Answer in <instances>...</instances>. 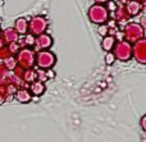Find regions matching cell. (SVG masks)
I'll list each match as a JSON object with an SVG mask.
<instances>
[{
	"instance_id": "cell-25",
	"label": "cell",
	"mask_w": 146,
	"mask_h": 142,
	"mask_svg": "<svg viewBox=\"0 0 146 142\" xmlns=\"http://www.w3.org/2000/svg\"><path fill=\"white\" fill-rule=\"evenodd\" d=\"M45 74H46V77H48V79H50V78H54L55 77V72L53 71L51 68H49V69H46L45 71Z\"/></svg>"
},
{
	"instance_id": "cell-23",
	"label": "cell",
	"mask_w": 146,
	"mask_h": 142,
	"mask_svg": "<svg viewBox=\"0 0 146 142\" xmlns=\"http://www.w3.org/2000/svg\"><path fill=\"white\" fill-rule=\"evenodd\" d=\"M9 56H10V53H9L8 46H3V48H0V59H1V60L9 58Z\"/></svg>"
},
{
	"instance_id": "cell-13",
	"label": "cell",
	"mask_w": 146,
	"mask_h": 142,
	"mask_svg": "<svg viewBox=\"0 0 146 142\" xmlns=\"http://www.w3.org/2000/svg\"><path fill=\"white\" fill-rule=\"evenodd\" d=\"M15 99H17L19 102L26 104V102H30L31 100H32V95L30 94L28 90L21 89V90H18V91H15Z\"/></svg>"
},
{
	"instance_id": "cell-6",
	"label": "cell",
	"mask_w": 146,
	"mask_h": 142,
	"mask_svg": "<svg viewBox=\"0 0 146 142\" xmlns=\"http://www.w3.org/2000/svg\"><path fill=\"white\" fill-rule=\"evenodd\" d=\"M46 28H48V20L42 15L32 17L31 20L28 22V33H31L33 36L44 33L46 31Z\"/></svg>"
},
{
	"instance_id": "cell-18",
	"label": "cell",
	"mask_w": 146,
	"mask_h": 142,
	"mask_svg": "<svg viewBox=\"0 0 146 142\" xmlns=\"http://www.w3.org/2000/svg\"><path fill=\"white\" fill-rule=\"evenodd\" d=\"M35 44V36L31 35V33H26L25 40H23V45L25 46H33Z\"/></svg>"
},
{
	"instance_id": "cell-28",
	"label": "cell",
	"mask_w": 146,
	"mask_h": 142,
	"mask_svg": "<svg viewBox=\"0 0 146 142\" xmlns=\"http://www.w3.org/2000/svg\"><path fill=\"white\" fill-rule=\"evenodd\" d=\"M145 118H146V117L144 115V117H142V119H141V128H142L144 131L146 129V125H145Z\"/></svg>"
},
{
	"instance_id": "cell-10",
	"label": "cell",
	"mask_w": 146,
	"mask_h": 142,
	"mask_svg": "<svg viewBox=\"0 0 146 142\" xmlns=\"http://www.w3.org/2000/svg\"><path fill=\"white\" fill-rule=\"evenodd\" d=\"M124 7H126V10L129 14V17H135V15L140 14V12L144 9V3H140L137 0H129Z\"/></svg>"
},
{
	"instance_id": "cell-7",
	"label": "cell",
	"mask_w": 146,
	"mask_h": 142,
	"mask_svg": "<svg viewBox=\"0 0 146 142\" xmlns=\"http://www.w3.org/2000/svg\"><path fill=\"white\" fill-rule=\"evenodd\" d=\"M132 56L139 61L140 64L146 63V40L145 37L140 38L139 41L133 44L132 46Z\"/></svg>"
},
{
	"instance_id": "cell-5",
	"label": "cell",
	"mask_w": 146,
	"mask_h": 142,
	"mask_svg": "<svg viewBox=\"0 0 146 142\" xmlns=\"http://www.w3.org/2000/svg\"><path fill=\"white\" fill-rule=\"evenodd\" d=\"M56 58L51 51L41 50L35 55V63L37 64L38 68L41 69H49L55 64Z\"/></svg>"
},
{
	"instance_id": "cell-2",
	"label": "cell",
	"mask_w": 146,
	"mask_h": 142,
	"mask_svg": "<svg viewBox=\"0 0 146 142\" xmlns=\"http://www.w3.org/2000/svg\"><path fill=\"white\" fill-rule=\"evenodd\" d=\"M88 18L95 24H104L109 19V13L103 4H94L88 9Z\"/></svg>"
},
{
	"instance_id": "cell-21",
	"label": "cell",
	"mask_w": 146,
	"mask_h": 142,
	"mask_svg": "<svg viewBox=\"0 0 146 142\" xmlns=\"http://www.w3.org/2000/svg\"><path fill=\"white\" fill-rule=\"evenodd\" d=\"M36 76H37V81L42 82V83L48 81V77H46L45 71H44V69H38V71H36Z\"/></svg>"
},
{
	"instance_id": "cell-3",
	"label": "cell",
	"mask_w": 146,
	"mask_h": 142,
	"mask_svg": "<svg viewBox=\"0 0 146 142\" xmlns=\"http://www.w3.org/2000/svg\"><path fill=\"white\" fill-rule=\"evenodd\" d=\"M35 51L31 50L28 48H23L21 49L17 53V65L21 67L22 69H30L33 67L35 64Z\"/></svg>"
},
{
	"instance_id": "cell-27",
	"label": "cell",
	"mask_w": 146,
	"mask_h": 142,
	"mask_svg": "<svg viewBox=\"0 0 146 142\" xmlns=\"http://www.w3.org/2000/svg\"><path fill=\"white\" fill-rule=\"evenodd\" d=\"M140 26H141L142 28L146 27V24H145V14H142V17H141V24H140Z\"/></svg>"
},
{
	"instance_id": "cell-31",
	"label": "cell",
	"mask_w": 146,
	"mask_h": 142,
	"mask_svg": "<svg viewBox=\"0 0 146 142\" xmlns=\"http://www.w3.org/2000/svg\"><path fill=\"white\" fill-rule=\"evenodd\" d=\"M137 1H140V3H145V0H137Z\"/></svg>"
},
{
	"instance_id": "cell-17",
	"label": "cell",
	"mask_w": 146,
	"mask_h": 142,
	"mask_svg": "<svg viewBox=\"0 0 146 142\" xmlns=\"http://www.w3.org/2000/svg\"><path fill=\"white\" fill-rule=\"evenodd\" d=\"M3 63H4V67L8 69V71H13V69L17 67V60H15V58L13 55H10L9 58L4 59Z\"/></svg>"
},
{
	"instance_id": "cell-11",
	"label": "cell",
	"mask_w": 146,
	"mask_h": 142,
	"mask_svg": "<svg viewBox=\"0 0 146 142\" xmlns=\"http://www.w3.org/2000/svg\"><path fill=\"white\" fill-rule=\"evenodd\" d=\"M129 18L131 17H129V14L127 13L124 5H118L117 9L113 12V19L115 20L117 23H124L126 20H128Z\"/></svg>"
},
{
	"instance_id": "cell-20",
	"label": "cell",
	"mask_w": 146,
	"mask_h": 142,
	"mask_svg": "<svg viewBox=\"0 0 146 142\" xmlns=\"http://www.w3.org/2000/svg\"><path fill=\"white\" fill-rule=\"evenodd\" d=\"M8 49H9L10 55H14V54H17L18 51L21 50V45L18 42H12L8 45Z\"/></svg>"
},
{
	"instance_id": "cell-29",
	"label": "cell",
	"mask_w": 146,
	"mask_h": 142,
	"mask_svg": "<svg viewBox=\"0 0 146 142\" xmlns=\"http://www.w3.org/2000/svg\"><path fill=\"white\" fill-rule=\"evenodd\" d=\"M94 1H95L96 4H103V5H104L106 1H109V0H94Z\"/></svg>"
},
{
	"instance_id": "cell-24",
	"label": "cell",
	"mask_w": 146,
	"mask_h": 142,
	"mask_svg": "<svg viewBox=\"0 0 146 142\" xmlns=\"http://www.w3.org/2000/svg\"><path fill=\"white\" fill-rule=\"evenodd\" d=\"M114 61H115V56H114V54L111 53V51H109L105 55V63L108 64V65H111Z\"/></svg>"
},
{
	"instance_id": "cell-9",
	"label": "cell",
	"mask_w": 146,
	"mask_h": 142,
	"mask_svg": "<svg viewBox=\"0 0 146 142\" xmlns=\"http://www.w3.org/2000/svg\"><path fill=\"white\" fill-rule=\"evenodd\" d=\"M0 37L3 38L5 45H9L12 42H17L18 38H19V35H18L17 31L13 27H9V28H5L3 32H0Z\"/></svg>"
},
{
	"instance_id": "cell-12",
	"label": "cell",
	"mask_w": 146,
	"mask_h": 142,
	"mask_svg": "<svg viewBox=\"0 0 146 142\" xmlns=\"http://www.w3.org/2000/svg\"><path fill=\"white\" fill-rule=\"evenodd\" d=\"M13 28L17 31L18 35H22V36L26 35V33L28 32V20L26 19V18H23V17L18 18V19L15 20L14 27Z\"/></svg>"
},
{
	"instance_id": "cell-16",
	"label": "cell",
	"mask_w": 146,
	"mask_h": 142,
	"mask_svg": "<svg viewBox=\"0 0 146 142\" xmlns=\"http://www.w3.org/2000/svg\"><path fill=\"white\" fill-rule=\"evenodd\" d=\"M22 79L27 83H32L33 81H37V76H36V71L33 69H25L23 72V76H22Z\"/></svg>"
},
{
	"instance_id": "cell-22",
	"label": "cell",
	"mask_w": 146,
	"mask_h": 142,
	"mask_svg": "<svg viewBox=\"0 0 146 142\" xmlns=\"http://www.w3.org/2000/svg\"><path fill=\"white\" fill-rule=\"evenodd\" d=\"M98 32H99V35H101L104 37V36H106V35H109V28H108V26L104 23V24H99V27H98Z\"/></svg>"
},
{
	"instance_id": "cell-30",
	"label": "cell",
	"mask_w": 146,
	"mask_h": 142,
	"mask_svg": "<svg viewBox=\"0 0 146 142\" xmlns=\"http://www.w3.org/2000/svg\"><path fill=\"white\" fill-rule=\"evenodd\" d=\"M5 101V99H4V96L3 95H0V104H3V102Z\"/></svg>"
},
{
	"instance_id": "cell-4",
	"label": "cell",
	"mask_w": 146,
	"mask_h": 142,
	"mask_svg": "<svg viewBox=\"0 0 146 142\" xmlns=\"http://www.w3.org/2000/svg\"><path fill=\"white\" fill-rule=\"evenodd\" d=\"M114 56L115 59H119L122 61H127L132 58V45L127 41L122 40V41H118L115 42L114 45Z\"/></svg>"
},
{
	"instance_id": "cell-19",
	"label": "cell",
	"mask_w": 146,
	"mask_h": 142,
	"mask_svg": "<svg viewBox=\"0 0 146 142\" xmlns=\"http://www.w3.org/2000/svg\"><path fill=\"white\" fill-rule=\"evenodd\" d=\"M104 7H105V9L108 10V13H113L114 10L117 9L118 4H117V3L114 1V0H109V1H106V3H105V5H104Z\"/></svg>"
},
{
	"instance_id": "cell-8",
	"label": "cell",
	"mask_w": 146,
	"mask_h": 142,
	"mask_svg": "<svg viewBox=\"0 0 146 142\" xmlns=\"http://www.w3.org/2000/svg\"><path fill=\"white\" fill-rule=\"evenodd\" d=\"M53 45V38H51L50 35L48 33H41V35H37L35 36V50L37 51H41V50H48L50 46Z\"/></svg>"
},
{
	"instance_id": "cell-26",
	"label": "cell",
	"mask_w": 146,
	"mask_h": 142,
	"mask_svg": "<svg viewBox=\"0 0 146 142\" xmlns=\"http://www.w3.org/2000/svg\"><path fill=\"white\" fill-rule=\"evenodd\" d=\"M115 3H119V5H126L129 0H114Z\"/></svg>"
},
{
	"instance_id": "cell-15",
	"label": "cell",
	"mask_w": 146,
	"mask_h": 142,
	"mask_svg": "<svg viewBox=\"0 0 146 142\" xmlns=\"http://www.w3.org/2000/svg\"><path fill=\"white\" fill-rule=\"evenodd\" d=\"M30 90L35 96H41L45 92V85L40 81H33L32 83H30Z\"/></svg>"
},
{
	"instance_id": "cell-14",
	"label": "cell",
	"mask_w": 146,
	"mask_h": 142,
	"mask_svg": "<svg viewBox=\"0 0 146 142\" xmlns=\"http://www.w3.org/2000/svg\"><path fill=\"white\" fill-rule=\"evenodd\" d=\"M115 42H117V40H115V37L114 36H111V35H106V36H104V38H103V42H101V48L104 49L105 51H111L113 50V48H114V45H115Z\"/></svg>"
},
{
	"instance_id": "cell-1",
	"label": "cell",
	"mask_w": 146,
	"mask_h": 142,
	"mask_svg": "<svg viewBox=\"0 0 146 142\" xmlns=\"http://www.w3.org/2000/svg\"><path fill=\"white\" fill-rule=\"evenodd\" d=\"M144 35H145V28H142L136 22L127 23L123 27V37L126 38L124 41H127L129 44H135L140 38L144 37Z\"/></svg>"
}]
</instances>
